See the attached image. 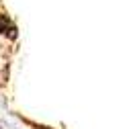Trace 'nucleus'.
<instances>
[]
</instances>
